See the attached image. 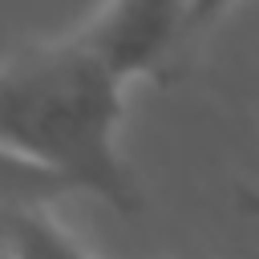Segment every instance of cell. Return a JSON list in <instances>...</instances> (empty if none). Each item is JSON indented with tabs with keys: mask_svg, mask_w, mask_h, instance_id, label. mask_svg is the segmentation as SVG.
I'll use <instances>...</instances> for the list:
<instances>
[{
	"mask_svg": "<svg viewBox=\"0 0 259 259\" xmlns=\"http://www.w3.org/2000/svg\"><path fill=\"white\" fill-rule=\"evenodd\" d=\"M125 73L77 28L0 61V146L65 174L77 194L138 210L121 154Z\"/></svg>",
	"mask_w": 259,
	"mask_h": 259,
	"instance_id": "1",
	"label": "cell"
},
{
	"mask_svg": "<svg viewBox=\"0 0 259 259\" xmlns=\"http://www.w3.org/2000/svg\"><path fill=\"white\" fill-rule=\"evenodd\" d=\"M190 0H105L81 28L125 77L154 69L174 40H186Z\"/></svg>",
	"mask_w": 259,
	"mask_h": 259,
	"instance_id": "2",
	"label": "cell"
},
{
	"mask_svg": "<svg viewBox=\"0 0 259 259\" xmlns=\"http://www.w3.org/2000/svg\"><path fill=\"white\" fill-rule=\"evenodd\" d=\"M0 259H89L49 206H0Z\"/></svg>",
	"mask_w": 259,
	"mask_h": 259,
	"instance_id": "3",
	"label": "cell"
},
{
	"mask_svg": "<svg viewBox=\"0 0 259 259\" xmlns=\"http://www.w3.org/2000/svg\"><path fill=\"white\" fill-rule=\"evenodd\" d=\"M65 194H77V186L65 174L0 146V206H53Z\"/></svg>",
	"mask_w": 259,
	"mask_h": 259,
	"instance_id": "4",
	"label": "cell"
},
{
	"mask_svg": "<svg viewBox=\"0 0 259 259\" xmlns=\"http://www.w3.org/2000/svg\"><path fill=\"white\" fill-rule=\"evenodd\" d=\"M235 0H190V12H186V36L202 32L206 24H214Z\"/></svg>",
	"mask_w": 259,
	"mask_h": 259,
	"instance_id": "5",
	"label": "cell"
},
{
	"mask_svg": "<svg viewBox=\"0 0 259 259\" xmlns=\"http://www.w3.org/2000/svg\"><path fill=\"white\" fill-rule=\"evenodd\" d=\"M235 202H239V210H243L247 219H259V186H243Z\"/></svg>",
	"mask_w": 259,
	"mask_h": 259,
	"instance_id": "6",
	"label": "cell"
}]
</instances>
